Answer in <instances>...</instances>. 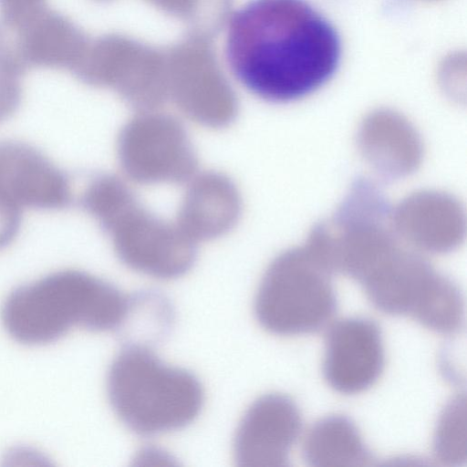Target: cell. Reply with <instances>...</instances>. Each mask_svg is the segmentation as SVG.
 I'll return each instance as SVG.
<instances>
[{"mask_svg":"<svg viewBox=\"0 0 467 467\" xmlns=\"http://www.w3.org/2000/svg\"><path fill=\"white\" fill-rule=\"evenodd\" d=\"M225 57L246 89L285 103L309 96L334 77L341 41L306 0H251L228 21Z\"/></svg>","mask_w":467,"mask_h":467,"instance_id":"6da1fadb","label":"cell"},{"mask_svg":"<svg viewBox=\"0 0 467 467\" xmlns=\"http://www.w3.org/2000/svg\"><path fill=\"white\" fill-rule=\"evenodd\" d=\"M130 297L112 285L76 270L47 275L18 286L4 302L1 317L8 334L26 345L57 341L72 327L119 328Z\"/></svg>","mask_w":467,"mask_h":467,"instance_id":"7a4b0ae2","label":"cell"},{"mask_svg":"<svg viewBox=\"0 0 467 467\" xmlns=\"http://www.w3.org/2000/svg\"><path fill=\"white\" fill-rule=\"evenodd\" d=\"M108 395L121 421L141 435L190 424L200 413L204 393L190 371L164 364L148 347L129 345L108 374Z\"/></svg>","mask_w":467,"mask_h":467,"instance_id":"3957f363","label":"cell"},{"mask_svg":"<svg viewBox=\"0 0 467 467\" xmlns=\"http://www.w3.org/2000/svg\"><path fill=\"white\" fill-rule=\"evenodd\" d=\"M383 313L410 316L441 334L459 332L464 300L458 286L418 255L385 244L357 280Z\"/></svg>","mask_w":467,"mask_h":467,"instance_id":"277c9868","label":"cell"},{"mask_svg":"<svg viewBox=\"0 0 467 467\" xmlns=\"http://www.w3.org/2000/svg\"><path fill=\"white\" fill-rule=\"evenodd\" d=\"M331 273L314 251H294L277 258L255 296L259 324L281 336L320 331L337 308Z\"/></svg>","mask_w":467,"mask_h":467,"instance_id":"5b68a950","label":"cell"},{"mask_svg":"<svg viewBox=\"0 0 467 467\" xmlns=\"http://www.w3.org/2000/svg\"><path fill=\"white\" fill-rule=\"evenodd\" d=\"M80 35L64 16L48 9L22 25L0 19V69L16 77L31 67L68 68Z\"/></svg>","mask_w":467,"mask_h":467,"instance_id":"8992f818","label":"cell"},{"mask_svg":"<svg viewBox=\"0 0 467 467\" xmlns=\"http://www.w3.org/2000/svg\"><path fill=\"white\" fill-rule=\"evenodd\" d=\"M303 427L296 403L281 393L258 398L237 428L234 453L245 467L289 466V454Z\"/></svg>","mask_w":467,"mask_h":467,"instance_id":"52a82bcc","label":"cell"},{"mask_svg":"<svg viewBox=\"0 0 467 467\" xmlns=\"http://www.w3.org/2000/svg\"><path fill=\"white\" fill-rule=\"evenodd\" d=\"M384 364L382 333L374 320L351 317L330 327L323 373L333 389L347 395L362 392L379 379Z\"/></svg>","mask_w":467,"mask_h":467,"instance_id":"ba28073f","label":"cell"},{"mask_svg":"<svg viewBox=\"0 0 467 467\" xmlns=\"http://www.w3.org/2000/svg\"><path fill=\"white\" fill-rule=\"evenodd\" d=\"M0 194L17 207L58 210L71 202L69 178L36 147L0 141Z\"/></svg>","mask_w":467,"mask_h":467,"instance_id":"9c48e42d","label":"cell"},{"mask_svg":"<svg viewBox=\"0 0 467 467\" xmlns=\"http://www.w3.org/2000/svg\"><path fill=\"white\" fill-rule=\"evenodd\" d=\"M303 458L309 466H364L373 456L355 422L333 414L315 422L303 444Z\"/></svg>","mask_w":467,"mask_h":467,"instance_id":"30bf717a","label":"cell"},{"mask_svg":"<svg viewBox=\"0 0 467 467\" xmlns=\"http://www.w3.org/2000/svg\"><path fill=\"white\" fill-rule=\"evenodd\" d=\"M433 452L441 462L460 466L466 462L465 394L453 397L443 409L434 433Z\"/></svg>","mask_w":467,"mask_h":467,"instance_id":"8fae6325","label":"cell"},{"mask_svg":"<svg viewBox=\"0 0 467 467\" xmlns=\"http://www.w3.org/2000/svg\"><path fill=\"white\" fill-rule=\"evenodd\" d=\"M47 9V0H0V19L12 25H22Z\"/></svg>","mask_w":467,"mask_h":467,"instance_id":"7c38bea8","label":"cell"},{"mask_svg":"<svg viewBox=\"0 0 467 467\" xmlns=\"http://www.w3.org/2000/svg\"><path fill=\"white\" fill-rule=\"evenodd\" d=\"M19 78L0 69V122L9 118L20 105L22 87Z\"/></svg>","mask_w":467,"mask_h":467,"instance_id":"4fadbf2b","label":"cell"},{"mask_svg":"<svg viewBox=\"0 0 467 467\" xmlns=\"http://www.w3.org/2000/svg\"><path fill=\"white\" fill-rule=\"evenodd\" d=\"M21 208L0 194V250L9 245L21 226Z\"/></svg>","mask_w":467,"mask_h":467,"instance_id":"5bb4252c","label":"cell"}]
</instances>
